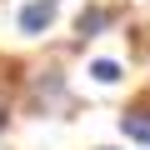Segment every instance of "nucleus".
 Segmentation results:
<instances>
[{"label":"nucleus","mask_w":150,"mask_h":150,"mask_svg":"<svg viewBox=\"0 0 150 150\" xmlns=\"http://www.w3.org/2000/svg\"><path fill=\"white\" fill-rule=\"evenodd\" d=\"M55 15H60V0H25L20 15H15V25H20L25 40H40V35H50Z\"/></svg>","instance_id":"f257e3e1"},{"label":"nucleus","mask_w":150,"mask_h":150,"mask_svg":"<svg viewBox=\"0 0 150 150\" xmlns=\"http://www.w3.org/2000/svg\"><path fill=\"white\" fill-rule=\"evenodd\" d=\"M115 20H120V15H115V5H85L80 15H75V35H80V40H100Z\"/></svg>","instance_id":"f03ea898"},{"label":"nucleus","mask_w":150,"mask_h":150,"mask_svg":"<svg viewBox=\"0 0 150 150\" xmlns=\"http://www.w3.org/2000/svg\"><path fill=\"white\" fill-rule=\"evenodd\" d=\"M120 135H125V140H135V145H150V100H140V105L120 110Z\"/></svg>","instance_id":"7ed1b4c3"},{"label":"nucleus","mask_w":150,"mask_h":150,"mask_svg":"<svg viewBox=\"0 0 150 150\" xmlns=\"http://www.w3.org/2000/svg\"><path fill=\"white\" fill-rule=\"evenodd\" d=\"M85 75H90L95 85H120V80H125V65H120V60H110V55H100V60H90V65H85Z\"/></svg>","instance_id":"20e7f679"},{"label":"nucleus","mask_w":150,"mask_h":150,"mask_svg":"<svg viewBox=\"0 0 150 150\" xmlns=\"http://www.w3.org/2000/svg\"><path fill=\"white\" fill-rule=\"evenodd\" d=\"M5 125H10V110H5V100H0V135H5Z\"/></svg>","instance_id":"39448f33"},{"label":"nucleus","mask_w":150,"mask_h":150,"mask_svg":"<svg viewBox=\"0 0 150 150\" xmlns=\"http://www.w3.org/2000/svg\"><path fill=\"white\" fill-rule=\"evenodd\" d=\"M100 150H115V145H100Z\"/></svg>","instance_id":"423d86ee"}]
</instances>
